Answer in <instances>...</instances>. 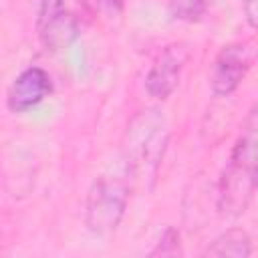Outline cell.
<instances>
[{
    "instance_id": "cell-12",
    "label": "cell",
    "mask_w": 258,
    "mask_h": 258,
    "mask_svg": "<svg viewBox=\"0 0 258 258\" xmlns=\"http://www.w3.org/2000/svg\"><path fill=\"white\" fill-rule=\"evenodd\" d=\"M242 8H244V18H246V22H248L252 28L258 30V0H244Z\"/></svg>"
},
{
    "instance_id": "cell-8",
    "label": "cell",
    "mask_w": 258,
    "mask_h": 258,
    "mask_svg": "<svg viewBox=\"0 0 258 258\" xmlns=\"http://www.w3.org/2000/svg\"><path fill=\"white\" fill-rule=\"evenodd\" d=\"M169 16L179 22H200L208 12V0H169Z\"/></svg>"
},
{
    "instance_id": "cell-5",
    "label": "cell",
    "mask_w": 258,
    "mask_h": 258,
    "mask_svg": "<svg viewBox=\"0 0 258 258\" xmlns=\"http://www.w3.org/2000/svg\"><path fill=\"white\" fill-rule=\"evenodd\" d=\"M189 58V48L183 42L167 44L145 75V91L157 101H165L179 85L181 73Z\"/></svg>"
},
{
    "instance_id": "cell-2",
    "label": "cell",
    "mask_w": 258,
    "mask_h": 258,
    "mask_svg": "<svg viewBox=\"0 0 258 258\" xmlns=\"http://www.w3.org/2000/svg\"><path fill=\"white\" fill-rule=\"evenodd\" d=\"M167 147V127L157 111H143L133 119L127 131L125 165L131 179H151Z\"/></svg>"
},
{
    "instance_id": "cell-6",
    "label": "cell",
    "mask_w": 258,
    "mask_h": 258,
    "mask_svg": "<svg viewBox=\"0 0 258 258\" xmlns=\"http://www.w3.org/2000/svg\"><path fill=\"white\" fill-rule=\"evenodd\" d=\"M52 91V79L42 67H26L8 87L6 105L12 113H24L44 101Z\"/></svg>"
},
{
    "instance_id": "cell-11",
    "label": "cell",
    "mask_w": 258,
    "mask_h": 258,
    "mask_svg": "<svg viewBox=\"0 0 258 258\" xmlns=\"http://www.w3.org/2000/svg\"><path fill=\"white\" fill-rule=\"evenodd\" d=\"M89 2L95 6V10H99V12L107 14V16L121 14V10L125 6V0H89Z\"/></svg>"
},
{
    "instance_id": "cell-1",
    "label": "cell",
    "mask_w": 258,
    "mask_h": 258,
    "mask_svg": "<svg viewBox=\"0 0 258 258\" xmlns=\"http://www.w3.org/2000/svg\"><path fill=\"white\" fill-rule=\"evenodd\" d=\"M258 189V103H254L232 145L228 163L222 171L216 208L226 218L242 216Z\"/></svg>"
},
{
    "instance_id": "cell-3",
    "label": "cell",
    "mask_w": 258,
    "mask_h": 258,
    "mask_svg": "<svg viewBox=\"0 0 258 258\" xmlns=\"http://www.w3.org/2000/svg\"><path fill=\"white\" fill-rule=\"evenodd\" d=\"M129 181L115 175H99L91 183L85 200V226L97 236H107L119 228L129 206Z\"/></svg>"
},
{
    "instance_id": "cell-9",
    "label": "cell",
    "mask_w": 258,
    "mask_h": 258,
    "mask_svg": "<svg viewBox=\"0 0 258 258\" xmlns=\"http://www.w3.org/2000/svg\"><path fill=\"white\" fill-rule=\"evenodd\" d=\"M32 4H34V12H36V28L44 26L69 12L64 0H32Z\"/></svg>"
},
{
    "instance_id": "cell-10",
    "label": "cell",
    "mask_w": 258,
    "mask_h": 258,
    "mask_svg": "<svg viewBox=\"0 0 258 258\" xmlns=\"http://www.w3.org/2000/svg\"><path fill=\"white\" fill-rule=\"evenodd\" d=\"M181 254V238L175 228H165L157 246L149 252V256H177Z\"/></svg>"
},
{
    "instance_id": "cell-7",
    "label": "cell",
    "mask_w": 258,
    "mask_h": 258,
    "mask_svg": "<svg viewBox=\"0 0 258 258\" xmlns=\"http://www.w3.org/2000/svg\"><path fill=\"white\" fill-rule=\"evenodd\" d=\"M202 256H234V258H246L252 256V238L242 228H230L216 236Z\"/></svg>"
},
{
    "instance_id": "cell-4",
    "label": "cell",
    "mask_w": 258,
    "mask_h": 258,
    "mask_svg": "<svg viewBox=\"0 0 258 258\" xmlns=\"http://www.w3.org/2000/svg\"><path fill=\"white\" fill-rule=\"evenodd\" d=\"M254 54L246 42L224 44L210 67V89L216 97L232 95L246 79Z\"/></svg>"
}]
</instances>
